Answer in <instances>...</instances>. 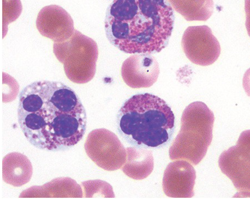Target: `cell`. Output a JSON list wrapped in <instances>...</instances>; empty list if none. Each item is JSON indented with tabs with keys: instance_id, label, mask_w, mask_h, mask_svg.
Here are the masks:
<instances>
[{
	"instance_id": "1",
	"label": "cell",
	"mask_w": 250,
	"mask_h": 200,
	"mask_svg": "<svg viewBox=\"0 0 250 200\" xmlns=\"http://www.w3.org/2000/svg\"><path fill=\"white\" fill-rule=\"evenodd\" d=\"M18 114L25 137L41 150H69L86 133V110L73 89L62 82L27 85L20 93Z\"/></svg>"
},
{
	"instance_id": "2",
	"label": "cell",
	"mask_w": 250,
	"mask_h": 200,
	"mask_svg": "<svg viewBox=\"0 0 250 200\" xmlns=\"http://www.w3.org/2000/svg\"><path fill=\"white\" fill-rule=\"evenodd\" d=\"M174 20L167 0H113L104 30L110 44L123 52L155 54L167 46Z\"/></svg>"
},
{
	"instance_id": "3",
	"label": "cell",
	"mask_w": 250,
	"mask_h": 200,
	"mask_svg": "<svg viewBox=\"0 0 250 200\" xmlns=\"http://www.w3.org/2000/svg\"><path fill=\"white\" fill-rule=\"evenodd\" d=\"M175 117L166 101L146 93L130 97L117 114L118 133L135 147L161 148L172 139Z\"/></svg>"
},
{
	"instance_id": "4",
	"label": "cell",
	"mask_w": 250,
	"mask_h": 200,
	"mask_svg": "<svg viewBox=\"0 0 250 200\" xmlns=\"http://www.w3.org/2000/svg\"><path fill=\"white\" fill-rule=\"evenodd\" d=\"M214 120L213 112L205 103L189 104L182 113L181 130L169 149V158L194 165L200 163L212 142Z\"/></svg>"
},
{
	"instance_id": "5",
	"label": "cell",
	"mask_w": 250,
	"mask_h": 200,
	"mask_svg": "<svg viewBox=\"0 0 250 200\" xmlns=\"http://www.w3.org/2000/svg\"><path fill=\"white\" fill-rule=\"evenodd\" d=\"M53 52L71 82L83 84L94 78L99 48L92 38L75 29L69 40L54 43Z\"/></svg>"
},
{
	"instance_id": "6",
	"label": "cell",
	"mask_w": 250,
	"mask_h": 200,
	"mask_svg": "<svg viewBox=\"0 0 250 200\" xmlns=\"http://www.w3.org/2000/svg\"><path fill=\"white\" fill-rule=\"evenodd\" d=\"M218 164L238 191L235 197L250 198V130L243 132L236 145L222 153Z\"/></svg>"
},
{
	"instance_id": "7",
	"label": "cell",
	"mask_w": 250,
	"mask_h": 200,
	"mask_svg": "<svg viewBox=\"0 0 250 200\" xmlns=\"http://www.w3.org/2000/svg\"><path fill=\"white\" fill-rule=\"evenodd\" d=\"M87 155L100 168L115 171L125 163L126 150L116 134L108 130H93L84 143Z\"/></svg>"
},
{
	"instance_id": "8",
	"label": "cell",
	"mask_w": 250,
	"mask_h": 200,
	"mask_svg": "<svg viewBox=\"0 0 250 200\" xmlns=\"http://www.w3.org/2000/svg\"><path fill=\"white\" fill-rule=\"evenodd\" d=\"M181 45L186 56L195 65H213L220 56L219 42L207 25L190 26L182 36Z\"/></svg>"
},
{
	"instance_id": "9",
	"label": "cell",
	"mask_w": 250,
	"mask_h": 200,
	"mask_svg": "<svg viewBox=\"0 0 250 200\" xmlns=\"http://www.w3.org/2000/svg\"><path fill=\"white\" fill-rule=\"evenodd\" d=\"M159 66L155 58L148 54L131 55L123 63L121 75L131 88L151 87L159 78Z\"/></svg>"
},
{
	"instance_id": "10",
	"label": "cell",
	"mask_w": 250,
	"mask_h": 200,
	"mask_svg": "<svg viewBox=\"0 0 250 200\" xmlns=\"http://www.w3.org/2000/svg\"><path fill=\"white\" fill-rule=\"evenodd\" d=\"M36 26L41 35L54 43L69 40L75 31L74 21L69 13L58 5L42 8L37 16Z\"/></svg>"
},
{
	"instance_id": "11",
	"label": "cell",
	"mask_w": 250,
	"mask_h": 200,
	"mask_svg": "<svg viewBox=\"0 0 250 200\" xmlns=\"http://www.w3.org/2000/svg\"><path fill=\"white\" fill-rule=\"evenodd\" d=\"M196 179V172L188 161H173L165 170L164 192L169 198H192Z\"/></svg>"
},
{
	"instance_id": "12",
	"label": "cell",
	"mask_w": 250,
	"mask_h": 200,
	"mask_svg": "<svg viewBox=\"0 0 250 200\" xmlns=\"http://www.w3.org/2000/svg\"><path fill=\"white\" fill-rule=\"evenodd\" d=\"M21 198H82V187L69 178H59L43 186H35L23 191Z\"/></svg>"
},
{
	"instance_id": "13",
	"label": "cell",
	"mask_w": 250,
	"mask_h": 200,
	"mask_svg": "<svg viewBox=\"0 0 250 200\" xmlns=\"http://www.w3.org/2000/svg\"><path fill=\"white\" fill-rule=\"evenodd\" d=\"M33 167L30 160L22 153L12 152L2 160V178L7 184L20 187L31 180Z\"/></svg>"
},
{
	"instance_id": "14",
	"label": "cell",
	"mask_w": 250,
	"mask_h": 200,
	"mask_svg": "<svg viewBox=\"0 0 250 200\" xmlns=\"http://www.w3.org/2000/svg\"><path fill=\"white\" fill-rule=\"evenodd\" d=\"M126 160L122 170L130 178L134 180H143L149 177L154 167L152 153L147 148L128 147L126 148Z\"/></svg>"
},
{
	"instance_id": "15",
	"label": "cell",
	"mask_w": 250,
	"mask_h": 200,
	"mask_svg": "<svg viewBox=\"0 0 250 200\" xmlns=\"http://www.w3.org/2000/svg\"><path fill=\"white\" fill-rule=\"evenodd\" d=\"M175 11L188 21H206L214 11L213 0H167Z\"/></svg>"
},
{
	"instance_id": "16",
	"label": "cell",
	"mask_w": 250,
	"mask_h": 200,
	"mask_svg": "<svg viewBox=\"0 0 250 200\" xmlns=\"http://www.w3.org/2000/svg\"><path fill=\"white\" fill-rule=\"evenodd\" d=\"M85 198H93V195L100 194L104 198H115L114 193L108 192L113 191L112 186L108 183L101 180L88 181L82 183Z\"/></svg>"
},
{
	"instance_id": "17",
	"label": "cell",
	"mask_w": 250,
	"mask_h": 200,
	"mask_svg": "<svg viewBox=\"0 0 250 200\" xmlns=\"http://www.w3.org/2000/svg\"><path fill=\"white\" fill-rule=\"evenodd\" d=\"M4 20L7 23L13 22L18 19L22 12V6L20 0H3Z\"/></svg>"
},
{
	"instance_id": "18",
	"label": "cell",
	"mask_w": 250,
	"mask_h": 200,
	"mask_svg": "<svg viewBox=\"0 0 250 200\" xmlns=\"http://www.w3.org/2000/svg\"><path fill=\"white\" fill-rule=\"evenodd\" d=\"M245 11L247 20H246V28L248 35L250 37V0H245Z\"/></svg>"
},
{
	"instance_id": "19",
	"label": "cell",
	"mask_w": 250,
	"mask_h": 200,
	"mask_svg": "<svg viewBox=\"0 0 250 200\" xmlns=\"http://www.w3.org/2000/svg\"><path fill=\"white\" fill-rule=\"evenodd\" d=\"M243 84L246 93L250 97V68L245 72Z\"/></svg>"
}]
</instances>
